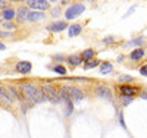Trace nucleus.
I'll list each match as a JSON object with an SVG mask.
<instances>
[{
  "label": "nucleus",
  "instance_id": "nucleus-12",
  "mask_svg": "<svg viewBox=\"0 0 147 138\" xmlns=\"http://www.w3.org/2000/svg\"><path fill=\"white\" fill-rule=\"evenodd\" d=\"M41 19H44L43 12H28L25 21H41Z\"/></svg>",
  "mask_w": 147,
  "mask_h": 138
},
{
  "label": "nucleus",
  "instance_id": "nucleus-6",
  "mask_svg": "<svg viewBox=\"0 0 147 138\" xmlns=\"http://www.w3.org/2000/svg\"><path fill=\"white\" fill-rule=\"evenodd\" d=\"M0 93H3L6 97H9L12 102H18V100H19L18 93L12 88V87H0Z\"/></svg>",
  "mask_w": 147,
  "mask_h": 138
},
{
  "label": "nucleus",
  "instance_id": "nucleus-26",
  "mask_svg": "<svg viewBox=\"0 0 147 138\" xmlns=\"http://www.w3.org/2000/svg\"><path fill=\"white\" fill-rule=\"evenodd\" d=\"M115 41V37H106V38H103V43L105 44H109V43H112Z\"/></svg>",
  "mask_w": 147,
  "mask_h": 138
},
{
  "label": "nucleus",
  "instance_id": "nucleus-23",
  "mask_svg": "<svg viewBox=\"0 0 147 138\" xmlns=\"http://www.w3.org/2000/svg\"><path fill=\"white\" fill-rule=\"evenodd\" d=\"M10 103H12V100L6 97L3 93H0V106H9Z\"/></svg>",
  "mask_w": 147,
  "mask_h": 138
},
{
  "label": "nucleus",
  "instance_id": "nucleus-31",
  "mask_svg": "<svg viewBox=\"0 0 147 138\" xmlns=\"http://www.w3.org/2000/svg\"><path fill=\"white\" fill-rule=\"evenodd\" d=\"M140 96H141V97H143V98H147V93H146V91H143V93H141V94H140Z\"/></svg>",
  "mask_w": 147,
  "mask_h": 138
},
{
  "label": "nucleus",
  "instance_id": "nucleus-13",
  "mask_svg": "<svg viewBox=\"0 0 147 138\" xmlns=\"http://www.w3.org/2000/svg\"><path fill=\"white\" fill-rule=\"evenodd\" d=\"M66 60H68V63H69L71 66H80V65L82 63V59H81L80 55H72V56H69Z\"/></svg>",
  "mask_w": 147,
  "mask_h": 138
},
{
  "label": "nucleus",
  "instance_id": "nucleus-15",
  "mask_svg": "<svg viewBox=\"0 0 147 138\" xmlns=\"http://www.w3.org/2000/svg\"><path fill=\"white\" fill-rule=\"evenodd\" d=\"M2 18H5L7 22H10L12 19L15 18V10H13V9H10V7H9V9H5V10H3V13H2Z\"/></svg>",
  "mask_w": 147,
  "mask_h": 138
},
{
  "label": "nucleus",
  "instance_id": "nucleus-11",
  "mask_svg": "<svg viewBox=\"0 0 147 138\" xmlns=\"http://www.w3.org/2000/svg\"><path fill=\"white\" fill-rule=\"evenodd\" d=\"M81 31H82V28H81L80 24H72L68 27V35L69 37H77V35L81 34Z\"/></svg>",
  "mask_w": 147,
  "mask_h": 138
},
{
  "label": "nucleus",
  "instance_id": "nucleus-30",
  "mask_svg": "<svg viewBox=\"0 0 147 138\" xmlns=\"http://www.w3.org/2000/svg\"><path fill=\"white\" fill-rule=\"evenodd\" d=\"M10 32H0V37H9Z\"/></svg>",
  "mask_w": 147,
  "mask_h": 138
},
{
  "label": "nucleus",
  "instance_id": "nucleus-3",
  "mask_svg": "<svg viewBox=\"0 0 147 138\" xmlns=\"http://www.w3.org/2000/svg\"><path fill=\"white\" fill-rule=\"evenodd\" d=\"M85 10V6L81 5V3H75V5H72L66 9L65 12V18L66 19H74V18H77L78 15H81L82 12Z\"/></svg>",
  "mask_w": 147,
  "mask_h": 138
},
{
  "label": "nucleus",
  "instance_id": "nucleus-21",
  "mask_svg": "<svg viewBox=\"0 0 147 138\" xmlns=\"http://www.w3.org/2000/svg\"><path fill=\"white\" fill-rule=\"evenodd\" d=\"M100 72L102 73H110L112 72V65H110L109 62H103L102 66H100Z\"/></svg>",
  "mask_w": 147,
  "mask_h": 138
},
{
  "label": "nucleus",
  "instance_id": "nucleus-2",
  "mask_svg": "<svg viewBox=\"0 0 147 138\" xmlns=\"http://www.w3.org/2000/svg\"><path fill=\"white\" fill-rule=\"evenodd\" d=\"M41 91H43V94L46 96V98L50 100L52 103H60L59 96H57V90L53 88L50 84H44V85L41 87Z\"/></svg>",
  "mask_w": 147,
  "mask_h": 138
},
{
  "label": "nucleus",
  "instance_id": "nucleus-10",
  "mask_svg": "<svg viewBox=\"0 0 147 138\" xmlns=\"http://www.w3.org/2000/svg\"><path fill=\"white\" fill-rule=\"evenodd\" d=\"M96 94L102 97V98H106V100H110L112 98V94H110V90L107 88V87L105 85H99V87H96Z\"/></svg>",
  "mask_w": 147,
  "mask_h": 138
},
{
  "label": "nucleus",
  "instance_id": "nucleus-16",
  "mask_svg": "<svg viewBox=\"0 0 147 138\" xmlns=\"http://www.w3.org/2000/svg\"><path fill=\"white\" fill-rule=\"evenodd\" d=\"M94 57V50L93 48H87V50H84V52L81 53V59L82 60H90V59H93Z\"/></svg>",
  "mask_w": 147,
  "mask_h": 138
},
{
  "label": "nucleus",
  "instance_id": "nucleus-27",
  "mask_svg": "<svg viewBox=\"0 0 147 138\" xmlns=\"http://www.w3.org/2000/svg\"><path fill=\"white\" fill-rule=\"evenodd\" d=\"M140 73L144 75V77H147V65H144V66L140 68Z\"/></svg>",
  "mask_w": 147,
  "mask_h": 138
},
{
  "label": "nucleus",
  "instance_id": "nucleus-18",
  "mask_svg": "<svg viewBox=\"0 0 147 138\" xmlns=\"http://www.w3.org/2000/svg\"><path fill=\"white\" fill-rule=\"evenodd\" d=\"M28 9H25V7H19L18 9V12H16V16H18V19L19 21H25L27 19V15H28Z\"/></svg>",
  "mask_w": 147,
  "mask_h": 138
},
{
  "label": "nucleus",
  "instance_id": "nucleus-19",
  "mask_svg": "<svg viewBox=\"0 0 147 138\" xmlns=\"http://www.w3.org/2000/svg\"><path fill=\"white\" fill-rule=\"evenodd\" d=\"M100 65V62L97 60V59H90V60H87L84 63V69H91V68H94V66H99Z\"/></svg>",
  "mask_w": 147,
  "mask_h": 138
},
{
  "label": "nucleus",
  "instance_id": "nucleus-20",
  "mask_svg": "<svg viewBox=\"0 0 147 138\" xmlns=\"http://www.w3.org/2000/svg\"><path fill=\"white\" fill-rule=\"evenodd\" d=\"M50 69H52L53 72L59 73V75H65V73H66V68H65V66H62V65H55V66H50Z\"/></svg>",
  "mask_w": 147,
  "mask_h": 138
},
{
  "label": "nucleus",
  "instance_id": "nucleus-1",
  "mask_svg": "<svg viewBox=\"0 0 147 138\" xmlns=\"http://www.w3.org/2000/svg\"><path fill=\"white\" fill-rule=\"evenodd\" d=\"M19 91L22 93V96L25 97L27 100H30V102H34V103H43V102H46V100H47L41 90H38L35 85L28 84V82L21 84V85H19Z\"/></svg>",
  "mask_w": 147,
  "mask_h": 138
},
{
  "label": "nucleus",
  "instance_id": "nucleus-4",
  "mask_svg": "<svg viewBox=\"0 0 147 138\" xmlns=\"http://www.w3.org/2000/svg\"><path fill=\"white\" fill-rule=\"evenodd\" d=\"M65 91H66V94L69 96V98L74 100L75 103H80L81 100L85 97V94L82 93V90L77 88V87H65Z\"/></svg>",
  "mask_w": 147,
  "mask_h": 138
},
{
  "label": "nucleus",
  "instance_id": "nucleus-24",
  "mask_svg": "<svg viewBox=\"0 0 147 138\" xmlns=\"http://www.w3.org/2000/svg\"><path fill=\"white\" fill-rule=\"evenodd\" d=\"M122 102H124V104H131L132 103V97H127V96H122Z\"/></svg>",
  "mask_w": 147,
  "mask_h": 138
},
{
  "label": "nucleus",
  "instance_id": "nucleus-14",
  "mask_svg": "<svg viewBox=\"0 0 147 138\" xmlns=\"http://www.w3.org/2000/svg\"><path fill=\"white\" fill-rule=\"evenodd\" d=\"M143 56H144V50L143 48H136V50H132V52H131L129 59L131 60H140Z\"/></svg>",
  "mask_w": 147,
  "mask_h": 138
},
{
  "label": "nucleus",
  "instance_id": "nucleus-28",
  "mask_svg": "<svg viewBox=\"0 0 147 138\" xmlns=\"http://www.w3.org/2000/svg\"><path fill=\"white\" fill-rule=\"evenodd\" d=\"M5 28H7V30H13V28H15V25H12L10 22H7V24H5Z\"/></svg>",
  "mask_w": 147,
  "mask_h": 138
},
{
  "label": "nucleus",
  "instance_id": "nucleus-7",
  "mask_svg": "<svg viewBox=\"0 0 147 138\" xmlns=\"http://www.w3.org/2000/svg\"><path fill=\"white\" fill-rule=\"evenodd\" d=\"M31 69H32V65L30 63L28 60H21V62H18V63H16V71L19 73H24V75L30 73Z\"/></svg>",
  "mask_w": 147,
  "mask_h": 138
},
{
  "label": "nucleus",
  "instance_id": "nucleus-33",
  "mask_svg": "<svg viewBox=\"0 0 147 138\" xmlns=\"http://www.w3.org/2000/svg\"><path fill=\"white\" fill-rule=\"evenodd\" d=\"M0 21H2V15H0Z\"/></svg>",
  "mask_w": 147,
  "mask_h": 138
},
{
  "label": "nucleus",
  "instance_id": "nucleus-8",
  "mask_svg": "<svg viewBox=\"0 0 147 138\" xmlns=\"http://www.w3.org/2000/svg\"><path fill=\"white\" fill-rule=\"evenodd\" d=\"M66 28H68L66 22H62V21H56V22L50 24V25L47 27V30L52 31V32H60V31H65Z\"/></svg>",
  "mask_w": 147,
  "mask_h": 138
},
{
  "label": "nucleus",
  "instance_id": "nucleus-17",
  "mask_svg": "<svg viewBox=\"0 0 147 138\" xmlns=\"http://www.w3.org/2000/svg\"><path fill=\"white\" fill-rule=\"evenodd\" d=\"M63 103H65V115H66V116H71V115H72V110H74L72 100H71V98H66Z\"/></svg>",
  "mask_w": 147,
  "mask_h": 138
},
{
  "label": "nucleus",
  "instance_id": "nucleus-25",
  "mask_svg": "<svg viewBox=\"0 0 147 138\" xmlns=\"http://www.w3.org/2000/svg\"><path fill=\"white\" fill-rule=\"evenodd\" d=\"M121 81H124V82H131V81H132V77H129V75H122V77H121Z\"/></svg>",
  "mask_w": 147,
  "mask_h": 138
},
{
  "label": "nucleus",
  "instance_id": "nucleus-32",
  "mask_svg": "<svg viewBox=\"0 0 147 138\" xmlns=\"http://www.w3.org/2000/svg\"><path fill=\"white\" fill-rule=\"evenodd\" d=\"M5 48H6L5 44H3V43H0V50H5Z\"/></svg>",
  "mask_w": 147,
  "mask_h": 138
},
{
  "label": "nucleus",
  "instance_id": "nucleus-22",
  "mask_svg": "<svg viewBox=\"0 0 147 138\" xmlns=\"http://www.w3.org/2000/svg\"><path fill=\"white\" fill-rule=\"evenodd\" d=\"M143 41H144V37L141 35V37H138V38H136V40H132V41L127 43L124 47H129V46H140V44H143Z\"/></svg>",
  "mask_w": 147,
  "mask_h": 138
},
{
  "label": "nucleus",
  "instance_id": "nucleus-29",
  "mask_svg": "<svg viewBox=\"0 0 147 138\" xmlns=\"http://www.w3.org/2000/svg\"><path fill=\"white\" fill-rule=\"evenodd\" d=\"M7 6V2H5V0H0V7H5Z\"/></svg>",
  "mask_w": 147,
  "mask_h": 138
},
{
  "label": "nucleus",
  "instance_id": "nucleus-5",
  "mask_svg": "<svg viewBox=\"0 0 147 138\" xmlns=\"http://www.w3.org/2000/svg\"><path fill=\"white\" fill-rule=\"evenodd\" d=\"M27 5L32 9H37V10H46L49 9V2L47 0H28Z\"/></svg>",
  "mask_w": 147,
  "mask_h": 138
},
{
  "label": "nucleus",
  "instance_id": "nucleus-9",
  "mask_svg": "<svg viewBox=\"0 0 147 138\" xmlns=\"http://www.w3.org/2000/svg\"><path fill=\"white\" fill-rule=\"evenodd\" d=\"M119 90H121V94H122V96H127V97H134V94L138 93V88H136V87H131V85H127V84L121 85Z\"/></svg>",
  "mask_w": 147,
  "mask_h": 138
}]
</instances>
